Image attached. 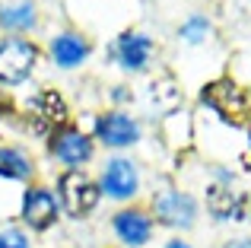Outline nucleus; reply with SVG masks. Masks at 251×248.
Returning <instances> with one entry per match:
<instances>
[{
    "label": "nucleus",
    "instance_id": "nucleus-1",
    "mask_svg": "<svg viewBox=\"0 0 251 248\" xmlns=\"http://www.w3.org/2000/svg\"><path fill=\"white\" fill-rule=\"evenodd\" d=\"M203 102H207L213 112L223 115V121L235 124V127H245L248 124V99L232 80H216L203 89Z\"/></svg>",
    "mask_w": 251,
    "mask_h": 248
},
{
    "label": "nucleus",
    "instance_id": "nucleus-2",
    "mask_svg": "<svg viewBox=\"0 0 251 248\" xmlns=\"http://www.w3.org/2000/svg\"><path fill=\"white\" fill-rule=\"evenodd\" d=\"M35 45L23 42V38H6L0 42V80L3 83H19L29 76V70L35 67Z\"/></svg>",
    "mask_w": 251,
    "mask_h": 248
},
{
    "label": "nucleus",
    "instance_id": "nucleus-3",
    "mask_svg": "<svg viewBox=\"0 0 251 248\" xmlns=\"http://www.w3.org/2000/svg\"><path fill=\"white\" fill-rule=\"evenodd\" d=\"M61 198H64V207H67V213H74V217H83V213H89L92 207H96L99 188L92 185L86 175H80V172H67V175H61Z\"/></svg>",
    "mask_w": 251,
    "mask_h": 248
},
{
    "label": "nucleus",
    "instance_id": "nucleus-4",
    "mask_svg": "<svg viewBox=\"0 0 251 248\" xmlns=\"http://www.w3.org/2000/svg\"><path fill=\"white\" fill-rule=\"evenodd\" d=\"M23 217H25V223L35 226V229H45V226H51V223H54V217H57L54 198H51L48 191H42V188H32V191H25Z\"/></svg>",
    "mask_w": 251,
    "mask_h": 248
},
{
    "label": "nucleus",
    "instance_id": "nucleus-5",
    "mask_svg": "<svg viewBox=\"0 0 251 248\" xmlns=\"http://www.w3.org/2000/svg\"><path fill=\"white\" fill-rule=\"evenodd\" d=\"M210 210L223 220H248L245 213H251V200L229 188H210Z\"/></svg>",
    "mask_w": 251,
    "mask_h": 248
},
{
    "label": "nucleus",
    "instance_id": "nucleus-6",
    "mask_svg": "<svg viewBox=\"0 0 251 248\" xmlns=\"http://www.w3.org/2000/svg\"><path fill=\"white\" fill-rule=\"evenodd\" d=\"M156 213L162 217V223L169 226H191V220H194V200L188 198V194H162L159 200H156Z\"/></svg>",
    "mask_w": 251,
    "mask_h": 248
},
{
    "label": "nucleus",
    "instance_id": "nucleus-7",
    "mask_svg": "<svg viewBox=\"0 0 251 248\" xmlns=\"http://www.w3.org/2000/svg\"><path fill=\"white\" fill-rule=\"evenodd\" d=\"M102 188L111 194V198H130L137 191V172L127 159H115L108 169H105Z\"/></svg>",
    "mask_w": 251,
    "mask_h": 248
},
{
    "label": "nucleus",
    "instance_id": "nucleus-8",
    "mask_svg": "<svg viewBox=\"0 0 251 248\" xmlns=\"http://www.w3.org/2000/svg\"><path fill=\"white\" fill-rule=\"evenodd\" d=\"M96 130H99V137H102L105 143H111V147H124V143L137 140V124L130 121L127 115H105V118H99Z\"/></svg>",
    "mask_w": 251,
    "mask_h": 248
},
{
    "label": "nucleus",
    "instance_id": "nucleus-9",
    "mask_svg": "<svg viewBox=\"0 0 251 248\" xmlns=\"http://www.w3.org/2000/svg\"><path fill=\"white\" fill-rule=\"evenodd\" d=\"M32 112H35V118H38V127H57V124L67 121V105H64V99L54 93V89L35 96Z\"/></svg>",
    "mask_w": 251,
    "mask_h": 248
},
{
    "label": "nucleus",
    "instance_id": "nucleus-10",
    "mask_svg": "<svg viewBox=\"0 0 251 248\" xmlns=\"http://www.w3.org/2000/svg\"><path fill=\"white\" fill-rule=\"evenodd\" d=\"M51 149H54L57 156H61L64 162H70V166H76V162L89 159L92 153V143L86 140L80 130H64L61 137H54V143H51Z\"/></svg>",
    "mask_w": 251,
    "mask_h": 248
},
{
    "label": "nucleus",
    "instance_id": "nucleus-11",
    "mask_svg": "<svg viewBox=\"0 0 251 248\" xmlns=\"http://www.w3.org/2000/svg\"><path fill=\"white\" fill-rule=\"evenodd\" d=\"M150 51H153V42H150L147 35H124L121 42H118V57H121V64L130 67V70H140L143 64H147Z\"/></svg>",
    "mask_w": 251,
    "mask_h": 248
},
{
    "label": "nucleus",
    "instance_id": "nucleus-12",
    "mask_svg": "<svg viewBox=\"0 0 251 248\" xmlns=\"http://www.w3.org/2000/svg\"><path fill=\"white\" fill-rule=\"evenodd\" d=\"M115 229H118V236H121L124 242L143 245L150 239V220L143 217V213H137V210H127V213H118Z\"/></svg>",
    "mask_w": 251,
    "mask_h": 248
},
{
    "label": "nucleus",
    "instance_id": "nucleus-13",
    "mask_svg": "<svg viewBox=\"0 0 251 248\" xmlns=\"http://www.w3.org/2000/svg\"><path fill=\"white\" fill-rule=\"evenodd\" d=\"M86 57V42L76 35H61L54 42V61L61 64V67H74V64H80Z\"/></svg>",
    "mask_w": 251,
    "mask_h": 248
},
{
    "label": "nucleus",
    "instance_id": "nucleus-14",
    "mask_svg": "<svg viewBox=\"0 0 251 248\" xmlns=\"http://www.w3.org/2000/svg\"><path fill=\"white\" fill-rule=\"evenodd\" d=\"M29 172H32V162L19 149L0 147V175H6V178H25Z\"/></svg>",
    "mask_w": 251,
    "mask_h": 248
},
{
    "label": "nucleus",
    "instance_id": "nucleus-15",
    "mask_svg": "<svg viewBox=\"0 0 251 248\" xmlns=\"http://www.w3.org/2000/svg\"><path fill=\"white\" fill-rule=\"evenodd\" d=\"M0 23L10 25V29H29L35 23V10L29 3H16V6H6L0 10Z\"/></svg>",
    "mask_w": 251,
    "mask_h": 248
},
{
    "label": "nucleus",
    "instance_id": "nucleus-16",
    "mask_svg": "<svg viewBox=\"0 0 251 248\" xmlns=\"http://www.w3.org/2000/svg\"><path fill=\"white\" fill-rule=\"evenodd\" d=\"M0 248H29V242H25V236L19 229H6L0 236Z\"/></svg>",
    "mask_w": 251,
    "mask_h": 248
},
{
    "label": "nucleus",
    "instance_id": "nucleus-17",
    "mask_svg": "<svg viewBox=\"0 0 251 248\" xmlns=\"http://www.w3.org/2000/svg\"><path fill=\"white\" fill-rule=\"evenodd\" d=\"M201 32H203V23H201V19H194V23L184 29V35H191V42H197V35H201Z\"/></svg>",
    "mask_w": 251,
    "mask_h": 248
},
{
    "label": "nucleus",
    "instance_id": "nucleus-18",
    "mask_svg": "<svg viewBox=\"0 0 251 248\" xmlns=\"http://www.w3.org/2000/svg\"><path fill=\"white\" fill-rule=\"evenodd\" d=\"M226 248H251V239H239V242H229Z\"/></svg>",
    "mask_w": 251,
    "mask_h": 248
},
{
    "label": "nucleus",
    "instance_id": "nucleus-19",
    "mask_svg": "<svg viewBox=\"0 0 251 248\" xmlns=\"http://www.w3.org/2000/svg\"><path fill=\"white\" fill-rule=\"evenodd\" d=\"M169 248H188V245H184V242H172Z\"/></svg>",
    "mask_w": 251,
    "mask_h": 248
}]
</instances>
